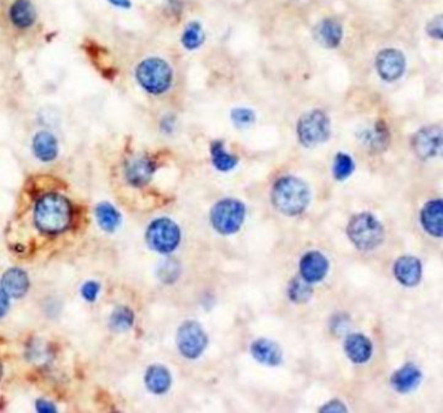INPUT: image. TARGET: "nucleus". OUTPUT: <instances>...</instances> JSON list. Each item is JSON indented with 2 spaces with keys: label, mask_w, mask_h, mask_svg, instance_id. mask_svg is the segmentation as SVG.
<instances>
[{
  "label": "nucleus",
  "mask_w": 443,
  "mask_h": 413,
  "mask_svg": "<svg viewBox=\"0 0 443 413\" xmlns=\"http://www.w3.org/2000/svg\"><path fill=\"white\" fill-rule=\"evenodd\" d=\"M4 18L9 31L26 36L37 28L39 14L34 0H8Z\"/></svg>",
  "instance_id": "6"
},
{
  "label": "nucleus",
  "mask_w": 443,
  "mask_h": 413,
  "mask_svg": "<svg viewBox=\"0 0 443 413\" xmlns=\"http://www.w3.org/2000/svg\"><path fill=\"white\" fill-rule=\"evenodd\" d=\"M329 271V262L320 251H309L303 255L299 263L301 277L308 284L323 281Z\"/></svg>",
  "instance_id": "13"
},
{
  "label": "nucleus",
  "mask_w": 443,
  "mask_h": 413,
  "mask_svg": "<svg viewBox=\"0 0 443 413\" xmlns=\"http://www.w3.org/2000/svg\"><path fill=\"white\" fill-rule=\"evenodd\" d=\"M345 351L350 360L356 364H364L372 358L373 345L365 336L355 333L346 338Z\"/></svg>",
  "instance_id": "19"
},
{
  "label": "nucleus",
  "mask_w": 443,
  "mask_h": 413,
  "mask_svg": "<svg viewBox=\"0 0 443 413\" xmlns=\"http://www.w3.org/2000/svg\"><path fill=\"white\" fill-rule=\"evenodd\" d=\"M251 353L255 360L267 367H277L282 363L281 347L269 339H257L251 345Z\"/></svg>",
  "instance_id": "18"
},
{
  "label": "nucleus",
  "mask_w": 443,
  "mask_h": 413,
  "mask_svg": "<svg viewBox=\"0 0 443 413\" xmlns=\"http://www.w3.org/2000/svg\"><path fill=\"white\" fill-rule=\"evenodd\" d=\"M232 119H233L235 127L246 128V127L251 125L255 121V114L251 109L238 108V109H234L233 112H232Z\"/></svg>",
  "instance_id": "30"
},
{
  "label": "nucleus",
  "mask_w": 443,
  "mask_h": 413,
  "mask_svg": "<svg viewBox=\"0 0 443 413\" xmlns=\"http://www.w3.org/2000/svg\"><path fill=\"white\" fill-rule=\"evenodd\" d=\"M271 198L273 207L279 213L298 216L307 208L311 193L306 182L293 176H285L274 182Z\"/></svg>",
  "instance_id": "1"
},
{
  "label": "nucleus",
  "mask_w": 443,
  "mask_h": 413,
  "mask_svg": "<svg viewBox=\"0 0 443 413\" xmlns=\"http://www.w3.org/2000/svg\"><path fill=\"white\" fill-rule=\"evenodd\" d=\"M347 237L358 250L372 251L383 243L385 230L383 224L373 215L363 212L348 221Z\"/></svg>",
  "instance_id": "4"
},
{
  "label": "nucleus",
  "mask_w": 443,
  "mask_h": 413,
  "mask_svg": "<svg viewBox=\"0 0 443 413\" xmlns=\"http://www.w3.org/2000/svg\"><path fill=\"white\" fill-rule=\"evenodd\" d=\"M156 171V163L146 155H139L136 158L129 159L125 164V178L130 185L136 188H142L150 182L154 173Z\"/></svg>",
  "instance_id": "12"
},
{
  "label": "nucleus",
  "mask_w": 443,
  "mask_h": 413,
  "mask_svg": "<svg viewBox=\"0 0 443 413\" xmlns=\"http://www.w3.org/2000/svg\"><path fill=\"white\" fill-rule=\"evenodd\" d=\"M31 149L36 158L43 163L53 161L59 155V142L56 136L47 130H41L33 136Z\"/></svg>",
  "instance_id": "16"
},
{
  "label": "nucleus",
  "mask_w": 443,
  "mask_h": 413,
  "mask_svg": "<svg viewBox=\"0 0 443 413\" xmlns=\"http://www.w3.org/2000/svg\"><path fill=\"white\" fill-rule=\"evenodd\" d=\"M99 290H100V286H99L98 282L89 281V282H86V284L82 286L81 293H82V296L86 301H94L97 299V296H98Z\"/></svg>",
  "instance_id": "31"
},
{
  "label": "nucleus",
  "mask_w": 443,
  "mask_h": 413,
  "mask_svg": "<svg viewBox=\"0 0 443 413\" xmlns=\"http://www.w3.org/2000/svg\"><path fill=\"white\" fill-rule=\"evenodd\" d=\"M412 149L422 160L436 158L442 150V129L439 127L421 129L413 136Z\"/></svg>",
  "instance_id": "10"
},
{
  "label": "nucleus",
  "mask_w": 443,
  "mask_h": 413,
  "mask_svg": "<svg viewBox=\"0 0 443 413\" xmlns=\"http://www.w3.org/2000/svg\"><path fill=\"white\" fill-rule=\"evenodd\" d=\"M72 221V207L64 196L48 194L39 199L36 207V224L48 234L64 232Z\"/></svg>",
  "instance_id": "2"
},
{
  "label": "nucleus",
  "mask_w": 443,
  "mask_h": 413,
  "mask_svg": "<svg viewBox=\"0 0 443 413\" xmlns=\"http://www.w3.org/2000/svg\"><path fill=\"white\" fill-rule=\"evenodd\" d=\"M317 41L326 48H336L342 39V26L338 21L326 18L316 28Z\"/></svg>",
  "instance_id": "22"
},
{
  "label": "nucleus",
  "mask_w": 443,
  "mask_h": 413,
  "mask_svg": "<svg viewBox=\"0 0 443 413\" xmlns=\"http://www.w3.org/2000/svg\"><path fill=\"white\" fill-rule=\"evenodd\" d=\"M375 68L383 80L388 82H394L405 73L406 60L403 53L398 50L386 48L378 53L375 60Z\"/></svg>",
  "instance_id": "11"
},
{
  "label": "nucleus",
  "mask_w": 443,
  "mask_h": 413,
  "mask_svg": "<svg viewBox=\"0 0 443 413\" xmlns=\"http://www.w3.org/2000/svg\"><path fill=\"white\" fill-rule=\"evenodd\" d=\"M0 377H1V365H0Z\"/></svg>",
  "instance_id": "38"
},
{
  "label": "nucleus",
  "mask_w": 443,
  "mask_h": 413,
  "mask_svg": "<svg viewBox=\"0 0 443 413\" xmlns=\"http://www.w3.org/2000/svg\"><path fill=\"white\" fill-rule=\"evenodd\" d=\"M353 160L351 156L346 155V154H338L334 160V166H333V174L338 181H345L348 178L353 172Z\"/></svg>",
  "instance_id": "29"
},
{
  "label": "nucleus",
  "mask_w": 443,
  "mask_h": 413,
  "mask_svg": "<svg viewBox=\"0 0 443 413\" xmlns=\"http://www.w3.org/2000/svg\"><path fill=\"white\" fill-rule=\"evenodd\" d=\"M146 240L154 251L159 254H171L180 245V227L171 218H158L149 226Z\"/></svg>",
  "instance_id": "7"
},
{
  "label": "nucleus",
  "mask_w": 443,
  "mask_h": 413,
  "mask_svg": "<svg viewBox=\"0 0 443 413\" xmlns=\"http://www.w3.org/2000/svg\"><path fill=\"white\" fill-rule=\"evenodd\" d=\"M37 408L39 412H53L55 411V406L50 402H46V400H39L37 403Z\"/></svg>",
  "instance_id": "37"
},
{
  "label": "nucleus",
  "mask_w": 443,
  "mask_h": 413,
  "mask_svg": "<svg viewBox=\"0 0 443 413\" xmlns=\"http://www.w3.org/2000/svg\"><path fill=\"white\" fill-rule=\"evenodd\" d=\"M312 294H314L312 284H308L307 281H304L301 277L293 278L287 287V295L290 301L297 304L307 303L312 298Z\"/></svg>",
  "instance_id": "26"
},
{
  "label": "nucleus",
  "mask_w": 443,
  "mask_h": 413,
  "mask_svg": "<svg viewBox=\"0 0 443 413\" xmlns=\"http://www.w3.org/2000/svg\"><path fill=\"white\" fill-rule=\"evenodd\" d=\"M111 6L119 9H129L132 7V1L130 0H107Z\"/></svg>",
  "instance_id": "36"
},
{
  "label": "nucleus",
  "mask_w": 443,
  "mask_h": 413,
  "mask_svg": "<svg viewBox=\"0 0 443 413\" xmlns=\"http://www.w3.org/2000/svg\"><path fill=\"white\" fill-rule=\"evenodd\" d=\"M1 290L11 298H21L29 289V278L18 268L8 269L1 277Z\"/></svg>",
  "instance_id": "20"
},
{
  "label": "nucleus",
  "mask_w": 443,
  "mask_h": 413,
  "mask_svg": "<svg viewBox=\"0 0 443 413\" xmlns=\"http://www.w3.org/2000/svg\"><path fill=\"white\" fill-rule=\"evenodd\" d=\"M176 262H166V264L161 267V269H160V276H161V279L163 281H166V282H172L176 279V277H173L172 273L171 272H174V273H178V267H177V264H174Z\"/></svg>",
  "instance_id": "32"
},
{
  "label": "nucleus",
  "mask_w": 443,
  "mask_h": 413,
  "mask_svg": "<svg viewBox=\"0 0 443 413\" xmlns=\"http://www.w3.org/2000/svg\"><path fill=\"white\" fill-rule=\"evenodd\" d=\"M346 411L347 409H346L345 404L337 399L328 402L325 406L320 408V412H346Z\"/></svg>",
  "instance_id": "34"
},
{
  "label": "nucleus",
  "mask_w": 443,
  "mask_h": 413,
  "mask_svg": "<svg viewBox=\"0 0 443 413\" xmlns=\"http://www.w3.org/2000/svg\"><path fill=\"white\" fill-rule=\"evenodd\" d=\"M297 134L303 146L315 147L331 136V121L323 111H311L301 116Z\"/></svg>",
  "instance_id": "8"
},
{
  "label": "nucleus",
  "mask_w": 443,
  "mask_h": 413,
  "mask_svg": "<svg viewBox=\"0 0 443 413\" xmlns=\"http://www.w3.org/2000/svg\"><path fill=\"white\" fill-rule=\"evenodd\" d=\"M210 155L213 166L220 172H229L238 164V158L229 154L224 147V143L220 141H215L210 144Z\"/></svg>",
  "instance_id": "24"
},
{
  "label": "nucleus",
  "mask_w": 443,
  "mask_h": 413,
  "mask_svg": "<svg viewBox=\"0 0 443 413\" xmlns=\"http://www.w3.org/2000/svg\"><path fill=\"white\" fill-rule=\"evenodd\" d=\"M7 294L4 293L3 290H0V317L6 315L8 309H9V299H8Z\"/></svg>",
  "instance_id": "35"
},
{
  "label": "nucleus",
  "mask_w": 443,
  "mask_h": 413,
  "mask_svg": "<svg viewBox=\"0 0 443 413\" xmlns=\"http://www.w3.org/2000/svg\"><path fill=\"white\" fill-rule=\"evenodd\" d=\"M144 382H146V386L151 392L160 395V394H164L169 390V387L172 385V376L166 367L151 365L146 372Z\"/></svg>",
  "instance_id": "21"
},
{
  "label": "nucleus",
  "mask_w": 443,
  "mask_h": 413,
  "mask_svg": "<svg viewBox=\"0 0 443 413\" xmlns=\"http://www.w3.org/2000/svg\"><path fill=\"white\" fill-rule=\"evenodd\" d=\"M134 78L144 92L159 97L171 89L173 70L164 59L158 56H149L137 64Z\"/></svg>",
  "instance_id": "3"
},
{
  "label": "nucleus",
  "mask_w": 443,
  "mask_h": 413,
  "mask_svg": "<svg viewBox=\"0 0 443 413\" xmlns=\"http://www.w3.org/2000/svg\"><path fill=\"white\" fill-rule=\"evenodd\" d=\"M422 381V373L415 364H406L394 372L390 383L393 389L400 394H407L415 390Z\"/></svg>",
  "instance_id": "17"
},
{
  "label": "nucleus",
  "mask_w": 443,
  "mask_h": 413,
  "mask_svg": "<svg viewBox=\"0 0 443 413\" xmlns=\"http://www.w3.org/2000/svg\"><path fill=\"white\" fill-rule=\"evenodd\" d=\"M95 215H97L99 225L105 232L112 233L121 224L120 213L110 203L99 204L95 210Z\"/></svg>",
  "instance_id": "25"
},
{
  "label": "nucleus",
  "mask_w": 443,
  "mask_h": 413,
  "mask_svg": "<svg viewBox=\"0 0 443 413\" xmlns=\"http://www.w3.org/2000/svg\"><path fill=\"white\" fill-rule=\"evenodd\" d=\"M204 42L202 26L198 23H191L182 34V45L188 50H196Z\"/></svg>",
  "instance_id": "28"
},
{
  "label": "nucleus",
  "mask_w": 443,
  "mask_h": 413,
  "mask_svg": "<svg viewBox=\"0 0 443 413\" xmlns=\"http://www.w3.org/2000/svg\"><path fill=\"white\" fill-rule=\"evenodd\" d=\"M394 276L400 285L407 287L420 284L422 277V267L420 260L415 256H402L394 265Z\"/></svg>",
  "instance_id": "14"
},
{
  "label": "nucleus",
  "mask_w": 443,
  "mask_h": 413,
  "mask_svg": "<svg viewBox=\"0 0 443 413\" xmlns=\"http://www.w3.org/2000/svg\"><path fill=\"white\" fill-rule=\"evenodd\" d=\"M134 323V315L127 307H119L114 309L110 318V325L114 331H127Z\"/></svg>",
  "instance_id": "27"
},
{
  "label": "nucleus",
  "mask_w": 443,
  "mask_h": 413,
  "mask_svg": "<svg viewBox=\"0 0 443 413\" xmlns=\"http://www.w3.org/2000/svg\"><path fill=\"white\" fill-rule=\"evenodd\" d=\"M421 225L427 233L441 238L443 234V203L441 199L429 200L420 212Z\"/></svg>",
  "instance_id": "15"
},
{
  "label": "nucleus",
  "mask_w": 443,
  "mask_h": 413,
  "mask_svg": "<svg viewBox=\"0 0 443 413\" xmlns=\"http://www.w3.org/2000/svg\"><path fill=\"white\" fill-rule=\"evenodd\" d=\"M208 343L207 333L196 321H185L177 333V347L186 359H196L204 353Z\"/></svg>",
  "instance_id": "9"
},
{
  "label": "nucleus",
  "mask_w": 443,
  "mask_h": 413,
  "mask_svg": "<svg viewBox=\"0 0 443 413\" xmlns=\"http://www.w3.org/2000/svg\"><path fill=\"white\" fill-rule=\"evenodd\" d=\"M246 218V207L237 199H223L210 210V224L218 233L232 235L240 230Z\"/></svg>",
  "instance_id": "5"
},
{
  "label": "nucleus",
  "mask_w": 443,
  "mask_h": 413,
  "mask_svg": "<svg viewBox=\"0 0 443 413\" xmlns=\"http://www.w3.org/2000/svg\"><path fill=\"white\" fill-rule=\"evenodd\" d=\"M361 139L369 150L383 151L389 142V132L383 122H378L373 128L363 130Z\"/></svg>",
  "instance_id": "23"
},
{
  "label": "nucleus",
  "mask_w": 443,
  "mask_h": 413,
  "mask_svg": "<svg viewBox=\"0 0 443 413\" xmlns=\"http://www.w3.org/2000/svg\"><path fill=\"white\" fill-rule=\"evenodd\" d=\"M442 16H437L428 25V33L430 37L442 39Z\"/></svg>",
  "instance_id": "33"
}]
</instances>
